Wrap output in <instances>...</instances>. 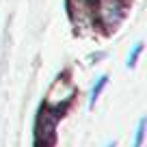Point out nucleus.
Wrapping results in <instances>:
<instances>
[{"label":"nucleus","mask_w":147,"mask_h":147,"mask_svg":"<svg viewBox=\"0 0 147 147\" xmlns=\"http://www.w3.org/2000/svg\"><path fill=\"white\" fill-rule=\"evenodd\" d=\"M61 110L52 106H43L39 117H37V128H35V138L37 147H52L56 138V123H59Z\"/></svg>","instance_id":"f257e3e1"},{"label":"nucleus","mask_w":147,"mask_h":147,"mask_svg":"<svg viewBox=\"0 0 147 147\" xmlns=\"http://www.w3.org/2000/svg\"><path fill=\"white\" fill-rule=\"evenodd\" d=\"M123 13H125L123 0H97V20L106 30H113L119 26Z\"/></svg>","instance_id":"f03ea898"},{"label":"nucleus","mask_w":147,"mask_h":147,"mask_svg":"<svg viewBox=\"0 0 147 147\" xmlns=\"http://www.w3.org/2000/svg\"><path fill=\"white\" fill-rule=\"evenodd\" d=\"M106 82H108V76H100L97 78V82L93 84V89H91V95H89V106H95V102H97V97H100V93H102V89L106 87Z\"/></svg>","instance_id":"7ed1b4c3"},{"label":"nucleus","mask_w":147,"mask_h":147,"mask_svg":"<svg viewBox=\"0 0 147 147\" xmlns=\"http://www.w3.org/2000/svg\"><path fill=\"white\" fill-rule=\"evenodd\" d=\"M143 138H145V119H141V121H138V125H136V134H134L132 147H141L143 145Z\"/></svg>","instance_id":"20e7f679"},{"label":"nucleus","mask_w":147,"mask_h":147,"mask_svg":"<svg viewBox=\"0 0 147 147\" xmlns=\"http://www.w3.org/2000/svg\"><path fill=\"white\" fill-rule=\"evenodd\" d=\"M141 50H143V43H136V46L132 48V52H130V56H128V67H134V65H136Z\"/></svg>","instance_id":"39448f33"},{"label":"nucleus","mask_w":147,"mask_h":147,"mask_svg":"<svg viewBox=\"0 0 147 147\" xmlns=\"http://www.w3.org/2000/svg\"><path fill=\"white\" fill-rule=\"evenodd\" d=\"M106 147H117V143H115V141H110V143H108Z\"/></svg>","instance_id":"423d86ee"}]
</instances>
